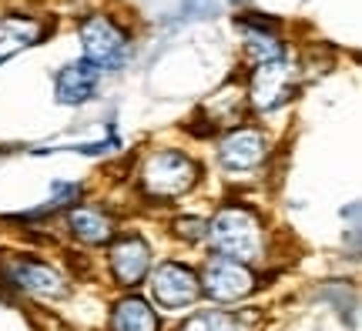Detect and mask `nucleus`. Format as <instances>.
<instances>
[{"label": "nucleus", "mask_w": 362, "mask_h": 331, "mask_svg": "<svg viewBox=\"0 0 362 331\" xmlns=\"http://www.w3.org/2000/svg\"><path fill=\"white\" fill-rule=\"evenodd\" d=\"M208 238L221 258H232L238 265L259 261L265 238H262V221L248 207H221L215 221L208 224Z\"/></svg>", "instance_id": "nucleus-1"}, {"label": "nucleus", "mask_w": 362, "mask_h": 331, "mask_svg": "<svg viewBox=\"0 0 362 331\" xmlns=\"http://www.w3.org/2000/svg\"><path fill=\"white\" fill-rule=\"evenodd\" d=\"M198 181V167L192 157L178 151H158L141 167V184L151 198H181Z\"/></svg>", "instance_id": "nucleus-2"}, {"label": "nucleus", "mask_w": 362, "mask_h": 331, "mask_svg": "<svg viewBox=\"0 0 362 331\" xmlns=\"http://www.w3.org/2000/svg\"><path fill=\"white\" fill-rule=\"evenodd\" d=\"M81 47H84V61L101 67H111L121 61V54L128 47V34L104 13H94L81 24Z\"/></svg>", "instance_id": "nucleus-3"}, {"label": "nucleus", "mask_w": 362, "mask_h": 331, "mask_svg": "<svg viewBox=\"0 0 362 331\" xmlns=\"http://www.w3.org/2000/svg\"><path fill=\"white\" fill-rule=\"evenodd\" d=\"M296 74H298L296 64H288L282 57L259 64L255 74H252V84H248L252 104H255L259 111H275V107H282V104L292 97V90H296Z\"/></svg>", "instance_id": "nucleus-4"}, {"label": "nucleus", "mask_w": 362, "mask_h": 331, "mask_svg": "<svg viewBox=\"0 0 362 331\" xmlns=\"http://www.w3.org/2000/svg\"><path fill=\"white\" fill-rule=\"evenodd\" d=\"M151 294H155V301L161 308L178 311V308L194 305V298L202 294V284H198V275L192 267L178 265V261H165L151 275Z\"/></svg>", "instance_id": "nucleus-5"}, {"label": "nucleus", "mask_w": 362, "mask_h": 331, "mask_svg": "<svg viewBox=\"0 0 362 331\" xmlns=\"http://www.w3.org/2000/svg\"><path fill=\"white\" fill-rule=\"evenodd\" d=\"M198 284H202L205 294L215 298V301H238V298L252 294L255 278H252V271H248L245 265H238L232 258H215V261L205 265V275H202Z\"/></svg>", "instance_id": "nucleus-6"}, {"label": "nucleus", "mask_w": 362, "mask_h": 331, "mask_svg": "<svg viewBox=\"0 0 362 331\" xmlns=\"http://www.w3.org/2000/svg\"><path fill=\"white\" fill-rule=\"evenodd\" d=\"M7 278L21 288V291L34 294V298H64L67 294V281L54 271L51 265H40V261H30V258H17L7 265Z\"/></svg>", "instance_id": "nucleus-7"}, {"label": "nucleus", "mask_w": 362, "mask_h": 331, "mask_svg": "<svg viewBox=\"0 0 362 331\" xmlns=\"http://www.w3.org/2000/svg\"><path fill=\"white\" fill-rule=\"evenodd\" d=\"M218 151H221V161L232 167V171H248V167H259L265 161L269 140L255 128H238L221 140Z\"/></svg>", "instance_id": "nucleus-8"}, {"label": "nucleus", "mask_w": 362, "mask_h": 331, "mask_svg": "<svg viewBox=\"0 0 362 331\" xmlns=\"http://www.w3.org/2000/svg\"><path fill=\"white\" fill-rule=\"evenodd\" d=\"M151 267V248L141 241V238H121V241L111 248V275L117 278V284H141V278Z\"/></svg>", "instance_id": "nucleus-9"}, {"label": "nucleus", "mask_w": 362, "mask_h": 331, "mask_svg": "<svg viewBox=\"0 0 362 331\" xmlns=\"http://www.w3.org/2000/svg\"><path fill=\"white\" fill-rule=\"evenodd\" d=\"M44 30H47V24L37 17H4L0 20V64L11 61L13 54L34 47L44 37Z\"/></svg>", "instance_id": "nucleus-10"}, {"label": "nucleus", "mask_w": 362, "mask_h": 331, "mask_svg": "<svg viewBox=\"0 0 362 331\" xmlns=\"http://www.w3.org/2000/svg\"><path fill=\"white\" fill-rule=\"evenodd\" d=\"M94 84H98V67L88 64V61H78V64H67L61 74H57V101L61 104H84L94 94Z\"/></svg>", "instance_id": "nucleus-11"}, {"label": "nucleus", "mask_w": 362, "mask_h": 331, "mask_svg": "<svg viewBox=\"0 0 362 331\" xmlns=\"http://www.w3.org/2000/svg\"><path fill=\"white\" fill-rule=\"evenodd\" d=\"M161 321H158L155 308L141 301V298H121L115 305V315H111V331H158Z\"/></svg>", "instance_id": "nucleus-12"}, {"label": "nucleus", "mask_w": 362, "mask_h": 331, "mask_svg": "<svg viewBox=\"0 0 362 331\" xmlns=\"http://www.w3.org/2000/svg\"><path fill=\"white\" fill-rule=\"evenodd\" d=\"M67 228L84 244H104L111 241V234H115V221L101 215V211H94V207H74L67 215Z\"/></svg>", "instance_id": "nucleus-13"}, {"label": "nucleus", "mask_w": 362, "mask_h": 331, "mask_svg": "<svg viewBox=\"0 0 362 331\" xmlns=\"http://www.w3.org/2000/svg\"><path fill=\"white\" fill-rule=\"evenodd\" d=\"M242 30H245V51L252 54V61H255V64H265V61L282 57V47H279L275 34H265V27H252L245 20Z\"/></svg>", "instance_id": "nucleus-14"}, {"label": "nucleus", "mask_w": 362, "mask_h": 331, "mask_svg": "<svg viewBox=\"0 0 362 331\" xmlns=\"http://www.w3.org/2000/svg\"><path fill=\"white\" fill-rule=\"evenodd\" d=\"M178 331H238V321L225 311H198Z\"/></svg>", "instance_id": "nucleus-15"}, {"label": "nucleus", "mask_w": 362, "mask_h": 331, "mask_svg": "<svg viewBox=\"0 0 362 331\" xmlns=\"http://www.w3.org/2000/svg\"><path fill=\"white\" fill-rule=\"evenodd\" d=\"M178 228H181V234H188V238H198V234H208V228H205V224H202V221H194V217H192V221H181Z\"/></svg>", "instance_id": "nucleus-16"}]
</instances>
